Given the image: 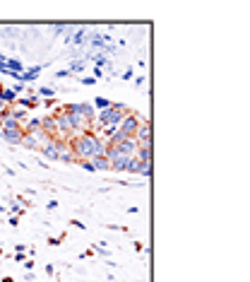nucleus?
<instances>
[{
  "instance_id": "obj_1",
  "label": "nucleus",
  "mask_w": 250,
  "mask_h": 282,
  "mask_svg": "<svg viewBox=\"0 0 250 282\" xmlns=\"http://www.w3.org/2000/svg\"><path fill=\"white\" fill-rule=\"evenodd\" d=\"M72 152L87 162V159H91V157H104L106 154V145L99 140L96 135H91V133H82V135H77L75 142H72Z\"/></svg>"
},
{
  "instance_id": "obj_4",
  "label": "nucleus",
  "mask_w": 250,
  "mask_h": 282,
  "mask_svg": "<svg viewBox=\"0 0 250 282\" xmlns=\"http://www.w3.org/2000/svg\"><path fill=\"white\" fill-rule=\"evenodd\" d=\"M5 111H7V104H5V102L0 99V113H5Z\"/></svg>"
},
{
  "instance_id": "obj_2",
  "label": "nucleus",
  "mask_w": 250,
  "mask_h": 282,
  "mask_svg": "<svg viewBox=\"0 0 250 282\" xmlns=\"http://www.w3.org/2000/svg\"><path fill=\"white\" fill-rule=\"evenodd\" d=\"M125 116H130V113H128V109H125L123 104H111L109 109H104V111L99 113V118H101L104 126H115V123H120Z\"/></svg>"
},
{
  "instance_id": "obj_3",
  "label": "nucleus",
  "mask_w": 250,
  "mask_h": 282,
  "mask_svg": "<svg viewBox=\"0 0 250 282\" xmlns=\"http://www.w3.org/2000/svg\"><path fill=\"white\" fill-rule=\"evenodd\" d=\"M84 167L91 171V169H109V159L106 157H91L84 162Z\"/></svg>"
}]
</instances>
